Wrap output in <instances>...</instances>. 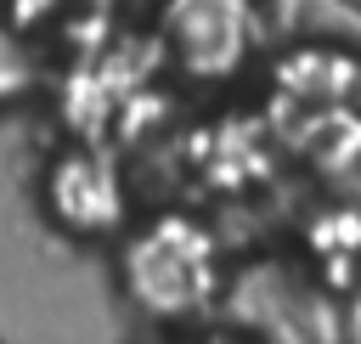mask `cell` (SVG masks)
<instances>
[{"label": "cell", "mask_w": 361, "mask_h": 344, "mask_svg": "<svg viewBox=\"0 0 361 344\" xmlns=\"http://www.w3.org/2000/svg\"><path fill=\"white\" fill-rule=\"evenodd\" d=\"M39 79H45V62H39L34 39H28V28L0 11V113L23 107L39 90Z\"/></svg>", "instance_id": "5"}, {"label": "cell", "mask_w": 361, "mask_h": 344, "mask_svg": "<svg viewBox=\"0 0 361 344\" xmlns=\"http://www.w3.org/2000/svg\"><path fill=\"white\" fill-rule=\"evenodd\" d=\"M265 28L271 39L361 56V0H265Z\"/></svg>", "instance_id": "4"}, {"label": "cell", "mask_w": 361, "mask_h": 344, "mask_svg": "<svg viewBox=\"0 0 361 344\" xmlns=\"http://www.w3.org/2000/svg\"><path fill=\"white\" fill-rule=\"evenodd\" d=\"M113 276L141 321H152L158 333H186L214 310L226 265L209 220L186 209H158L130 220V231L113 242Z\"/></svg>", "instance_id": "1"}, {"label": "cell", "mask_w": 361, "mask_h": 344, "mask_svg": "<svg viewBox=\"0 0 361 344\" xmlns=\"http://www.w3.org/2000/svg\"><path fill=\"white\" fill-rule=\"evenodd\" d=\"M152 45L192 85H231L265 56V0H152Z\"/></svg>", "instance_id": "2"}, {"label": "cell", "mask_w": 361, "mask_h": 344, "mask_svg": "<svg viewBox=\"0 0 361 344\" xmlns=\"http://www.w3.org/2000/svg\"><path fill=\"white\" fill-rule=\"evenodd\" d=\"M39 214L79 242H118L130 231V180L96 141H62L34 180Z\"/></svg>", "instance_id": "3"}]
</instances>
